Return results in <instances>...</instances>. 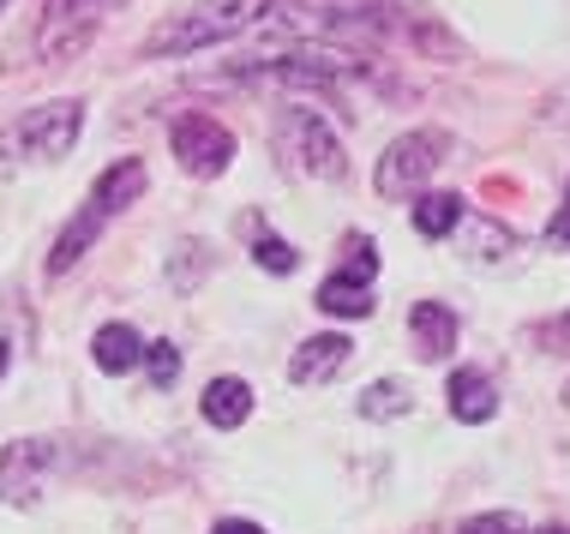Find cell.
Returning <instances> with one entry per match:
<instances>
[{
	"label": "cell",
	"instance_id": "1",
	"mask_svg": "<svg viewBox=\"0 0 570 534\" xmlns=\"http://www.w3.org/2000/svg\"><path fill=\"white\" fill-rule=\"evenodd\" d=\"M271 12V0H198V7L163 19L157 30L145 37V55H198L210 42H228V37H246L258 30V19Z\"/></svg>",
	"mask_w": 570,
	"mask_h": 534
},
{
	"label": "cell",
	"instance_id": "2",
	"mask_svg": "<svg viewBox=\"0 0 570 534\" xmlns=\"http://www.w3.org/2000/svg\"><path fill=\"white\" fill-rule=\"evenodd\" d=\"M85 132V102L79 97H60V102H42V109H24L0 132V175L7 169H30V162H60L72 157Z\"/></svg>",
	"mask_w": 570,
	"mask_h": 534
},
{
	"label": "cell",
	"instance_id": "3",
	"mask_svg": "<svg viewBox=\"0 0 570 534\" xmlns=\"http://www.w3.org/2000/svg\"><path fill=\"white\" fill-rule=\"evenodd\" d=\"M439 162H451V132L414 127V132H403V139H391V150L379 157L373 187H379L384 198H414L426 180L439 175Z\"/></svg>",
	"mask_w": 570,
	"mask_h": 534
},
{
	"label": "cell",
	"instance_id": "4",
	"mask_svg": "<svg viewBox=\"0 0 570 534\" xmlns=\"http://www.w3.org/2000/svg\"><path fill=\"white\" fill-rule=\"evenodd\" d=\"M276 145H283V157L306 169L313 180H343L348 175V157H343V139L331 132V120L318 109H288L276 120Z\"/></svg>",
	"mask_w": 570,
	"mask_h": 534
},
{
	"label": "cell",
	"instance_id": "5",
	"mask_svg": "<svg viewBox=\"0 0 570 534\" xmlns=\"http://www.w3.org/2000/svg\"><path fill=\"white\" fill-rule=\"evenodd\" d=\"M115 7H120V0H49V7H42V19H37L30 49H37L42 60H72V55H85Z\"/></svg>",
	"mask_w": 570,
	"mask_h": 534
},
{
	"label": "cell",
	"instance_id": "6",
	"mask_svg": "<svg viewBox=\"0 0 570 534\" xmlns=\"http://www.w3.org/2000/svg\"><path fill=\"white\" fill-rule=\"evenodd\" d=\"M168 145H175V162H180V169L198 175V180H217L228 162H235V132H228L223 120H210V115L175 120Z\"/></svg>",
	"mask_w": 570,
	"mask_h": 534
},
{
	"label": "cell",
	"instance_id": "7",
	"mask_svg": "<svg viewBox=\"0 0 570 534\" xmlns=\"http://www.w3.org/2000/svg\"><path fill=\"white\" fill-rule=\"evenodd\" d=\"M49 475H55V445L49 438H19V445H7V456H0V498L19 511L37 505Z\"/></svg>",
	"mask_w": 570,
	"mask_h": 534
},
{
	"label": "cell",
	"instance_id": "8",
	"mask_svg": "<svg viewBox=\"0 0 570 534\" xmlns=\"http://www.w3.org/2000/svg\"><path fill=\"white\" fill-rule=\"evenodd\" d=\"M354 360V343L343 337V330H325V337H306L295 348V360H288V378H295L301 390H313V385H331L336 373Z\"/></svg>",
	"mask_w": 570,
	"mask_h": 534
},
{
	"label": "cell",
	"instance_id": "9",
	"mask_svg": "<svg viewBox=\"0 0 570 534\" xmlns=\"http://www.w3.org/2000/svg\"><path fill=\"white\" fill-rule=\"evenodd\" d=\"M145 180H150V169L138 157H120L115 169H102V180L90 187V198H85V210H97L102 222L109 217H120L127 205H138V192H145Z\"/></svg>",
	"mask_w": 570,
	"mask_h": 534
},
{
	"label": "cell",
	"instance_id": "10",
	"mask_svg": "<svg viewBox=\"0 0 570 534\" xmlns=\"http://www.w3.org/2000/svg\"><path fill=\"white\" fill-rule=\"evenodd\" d=\"M409 337H414V355L421 360H444L456 348V313L444 300H421L409 313Z\"/></svg>",
	"mask_w": 570,
	"mask_h": 534
},
{
	"label": "cell",
	"instance_id": "11",
	"mask_svg": "<svg viewBox=\"0 0 570 534\" xmlns=\"http://www.w3.org/2000/svg\"><path fill=\"white\" fill-rule=\"evenodd\" d=\"M444 396H451V415H456L462 426H487L492 415H499V390H492V378H487V373H474V366L451 373Z\"/></svg>",
	"mask_w": 570,
	"mask_h": 534
},
{
	"label": "cell",
	"instance_id": "12",
	"mask_svg": "<svg viewBox=\"0 0 570 534\" xmlns=\"http://www.w3.org/2000/svg\"><path fill=\"white\" fill-rule=\"evenodd\" d=\"M198 408H205V421L210 426H240L246 415H253V385L246 378H210L205 385V396H198Z\"/></svg>",
	"mask_w": 570,
	"mask_h": 534
},
{
	"label": "cell",
	"instance_id": "13",
	"mask_svg": "<svg viewBox=\"0 0 570 534\" xmlns=\"http://www.w3.org/2000/svg\"><path fill=\"white\" fill-rule=\"evenodd\" d=\"M90 355H97L102 373H132V366L145 360V337H138L132 325H102L97 343H90Z\"/></svg>",
	"mask_w": 570,
	"mask_h": 534
},
{
	"label": "cell",
	"instance_id": "14",
	"mask_svg": "<svg viewBox=\"0 0 570 534\" xmlns=\"http://www.w3.org/2000/svg\"><path fill=\"white\" fill-rule=\"evenodd\" d=\"M469 217L462 210V198L456 192H421L414 198V228H421L426 240H444V235H456V222Z\"/></svg>",
	"mask_w": 570,
	"mask_h": 534
},
{
	"label": "cell",
	"instance_id": "15",
	"mask_svg": "<svg viewBox=\"0 0 570 534\" xmlns=\"http://www.w3.org/2000/svg\"><path fill=\"white\" fill-rule=\"evenodd\" d=\"M318 313H331V318H366V313H373V288L354 283V277H325V288H318Z\"/></svg>",
	"mask_w": 570,
	"mask_h": 534
},
{
	"label": "cell",
	"instance_id": "16",
	"mask_svg": "<svg viewBox=\"0 0 570 534\" xmlns=\"http://www.w3.org/2000/svg\"><path fill=\"white\" fill-rule=\"evenodd\" d=\"M456 228L469 235V258H481V265H492V258H504L517 247V235L504 222H492V217H462Z\"/></svg>",
	"mask_w": 570,
	"mask_h": 534
},
{
	"label": "cell",
	"instance_id": "17",
	"mask_svg": "<svg viewBox=\"0 0 570 534\" xmlns=\"http://www.w3.org/2000/svg\"><path fill=\"white\" fill-rule=\"evenodd\" d=\"M409 408H414V396H409L403 378H379V385L361 390V415L366 421H396V415H409Z\"/></svg>",
	"mask_w": 570,
	"mask_h": 534
},
{
	"label": "cell",
	"instance_id": "18",
	"mask_svg": "<svg viewBox=\"0 0 570 534\" xmlns=\"http://www.w3.org/2000/svg\"><path fill=\"white\" fill-rule=\"evenodd\" d=\"M253 258H258V265L271 270V277H288V270L301 265V253L288 247V240H276V235H258V247H253Z\"/></svg>",
	"mask_w": 570,
	"mask_h": 534
},
{
	"label": "cell",
	"instance_id": "19",
	"mask_svg": "<svg viewBox=\"0 0 570 534\" xmlns=\"http://www.w3.org/2000/svg\"><path fill=\"white\" fill-rule=\"evenodd\" d=\"M145 366H150V385H157V390H168V385L180 378V355H175L168 343H150V348H145Z\"/></svg>",
	"mask_w": 570,
	"mask_h": 534
},
{
	"label": "cell",
	"instance_id": "20",
	"mask_svg": "<svg viewBox=\"0 0 570 534\" xmlns=\"http://www.w3.org/2000/svg\"><path fill=\"white\" fill-rule=\"evenodd\" d=\"M373 270H379V253H373V240H366V235H354V240H348V265L336 270V277H354V283H373Z\"/></svg>",
	"mask_w": 570,
	"mask_h": 534
},
{
	"label": "cell",
	"instance_id": "21",
	"mask_svg": "<svg viewBox=\"0 0 570 534\" xmlns=\"http://www.w3.org/2000/svg\"><path fill=\"white\" fill-rule=\"evenodd\" d=\"M462 534H529V523H522V516H511V511H487V516H469V523H462Z\"/></svg>",
	"mask_w": 570,
	"mask_h": 534
},
{
	"label": "cell",
	"instance_id": "22",
	"mask_svg": "<svg viewBox=\"0 0 570 534\" xmlns=\"http://www.w3.org/2000/svg\"><path fill=\"white\" fill-rule=\"evenodd\" d=\"M534 115H541V127H570V79H559V85H552L547 97H541V109H534Z\"/></svg>",
	"mask_w": 570,
	"mask_h": 534
},
{
	"label": "cell",
	"instance_id": "23",
	"mask_svg": "<svg viewBox=\"0 0 570 534\" xmlns=\"http://www.w3.org/2000/svg\"><path fill=\"white\" fill-rule=\"evenodd\" d=\"M534 343H541V348H570V313H564V318H547V325H534Z\"/></svg>",
	"mask_w": 570,
	"mask_h": 534
},
{
	"label": "cell",
	"instance_id": "24",
	"mask_svg": "<svg viewBox=\"0 0 570 534\" xmlns=\"http://www.w3.org/2000/svg\"><path fill=\"white\" fill-rule=\"evenodd\" d=\"M547 240H552V247H559V253H570V205L559 210V217H552V228H547Z\"/></svg>",
	"mask_w": 570,
	"mask_h": 534
},
{
	"label": "cell",
	"instance_id": "25",
	"mask_svg": "<svg viewBox=\"0 0 570 534\" xmlns=\"http://www.w3.org/2000/svg\"><path fill=\"white\" fill-rule=\"evenodd\" d=\"M210 534H265V528H258V523H240V516H228V523H217Z\"/></svg>",
	"mask_w": 570,
	"mask_h": 534
},
{
	"label": "cell",
	"instance_id": "26",
	"mask_svg": "<svg viewBox=\"0 0 570 534\" xmlns=\"http://www.w3.org/2000/svg\"><path fill=\"white\" fill-rule=\"evenodd\" d=\"M7 366H12V348H7V343H0V378H7Z\"/></svg>",
	"mask_w": 570,
	"mask_h": 534
},
{
	"label": "cell",
	"instance_id": "27",
	"mask_svg": "<svg viewBox=\"0 0 570 534\" xmlns=\"http://www.w3.org/2000/svg\"><path fill=\"white\" fill-rule=\"evenodd\" d=\"M547 534H564V528H547Z\"/></svg>",
	"mask_w": 570,
	"mask_h": 534
},
{
	"label": "cell",
	"instance_id": "28",
	"mask_svg": "<svg viewBox=\"0 0 570 534\" xmlns=\"http://www.w3.org/2000/svg\"><path fill=\"white\" fill-rule=\"evenodd\" d=\"M564 403H570V385H564Z\"/></svg>",
	"mask_w": 570,
	"mask_h": 534
},
{
	"label": "cell",
	"instance_id": "29",
	"mask_svg": "<svg viewBox=\"0 0 570 534\" xmlns=\"http://www.w3.org/2000/svg\"><path fill=\"white\" fill-rule=\"evenodd\" d=\"M0 12H7V0H0Z\"/></svg>",
	"mask_w": 570,
	"mask_h": 534
}]
</instances>
